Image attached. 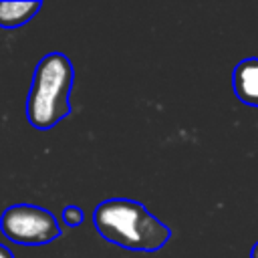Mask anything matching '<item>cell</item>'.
Here are the masks:
<instances>
[{
	"label": "cell",
	"mask_w": 258,
	"mask_h": 258,
	"mask_svg": "<svg viewBox=\"0 0 258 258\" xmlns=\"http://www.w3.org/2000/svg\"><path fill=\"white\" fill-rule=\"evenodd\" d=\"M232 89L238 101L258 107V56L242 58L232 73Z\"/></svg>",
	"instance_id": "cell-4"
},
{
	"label": "cell",
	"mask_w": 258,
	"mask_h": 258,
	"mask_svg": "<svg viewBox=\"0 0 258 258\" xmlns=\"http://www.w3.org/2000/svg\"><path fill=\"white\" fill-rule=\"evenodd\" d=\"M250 258H258V242L252 246V250H250Z\"/></svg>",
	"instance_id": "cell-8"
},
{
	"label": "cell",
	"mask_w": 258,
	"mask_h": 258,
	"mask_svg": "<svg viewBox=\"0 0 258 258\" xmlns=\"http://www.w3.org/2000/svg\"><path fill=\"white\" fill-rule=\"evenodd\" d=\"M0 258H14V254H12L4 244H0Z\"/></svg>",
	"instance_id": "cell-7"
},
{
	"label": "cell",
	"mask_w": 258,
	"mask_h": 258,
	"mask_svg": "<svg viewBox=\"0 0 258 258\" xmlns=\"http://www.w3.org/2000/svg\"><path fill=\"white\" fill-rule=\"evenodd\" d=\"M42 8L40 2H0V26L2 28H16L26 24L36 16Z\"/></svg>",
	"instance_id": "cell-5"
},
{
	"label": "cell",
	"mask_w": 258,
	"mask_h": 258,
	"mask_svg": "<svg viewBox=\"0 0 258 258\" xmlns=\"http://www.w3.org/2000/svg\"><path fill=\"white\" fill-rule=\"evenodd\" d=\"M93 224L107 242L135 252L161 250L171 238L169 226L155 218L141 202L127 198L101 202L93 210Z\"/></svg>",
	"instance_id": "cell-1"
},
{
	"label": "cell",
	"mask_w": 258,
	"mask_h": 258,
	"mask_svg": "<svg viewBox=\"0 0 258 258\" xmlns=\"http://www.w3.org/2000/svg\"><path fill=\"white\" fill-rule=\"evenodd\" d=\"M75 69L67 54H44L34 73L26 99V119L34 129L48 131L71 115Z\"/></svg>",
	"instance_id": "cell-2"
},
{
	"label": "cell",
	"mask_w": 258,
	"mask_h": 258,
	"mask_svg": "<svg viewBox=\"0 0 258 258\" xmlns=\"http://www.w3.org/2000/svg\"><path fill=\"white\" fill-rule=\"evenodd\" d=\"M83 220H85V216H83V210L79 206H73V204L71 206H64V210H62V222L67 226L77 228V226L83 224Z\"/></svg>",
	"instance_id": "cell-6"
},
{
	"label": "cell",
	"mask_w": 258,
	"mask_h": 258,
	"mask_svg": "<svg viewBox=\"0 0 258 258\" xmlns=\"http://www.w3.org/2000/svg\"><path fill=\"white\" fill-rule=\"evenodd\" d=\"M0 232L20 246H44L60 236L56 218L34 204L8 206L0 216Z\"/></svg>",
	"instance_id": "cell-3"
}]
</instances>
